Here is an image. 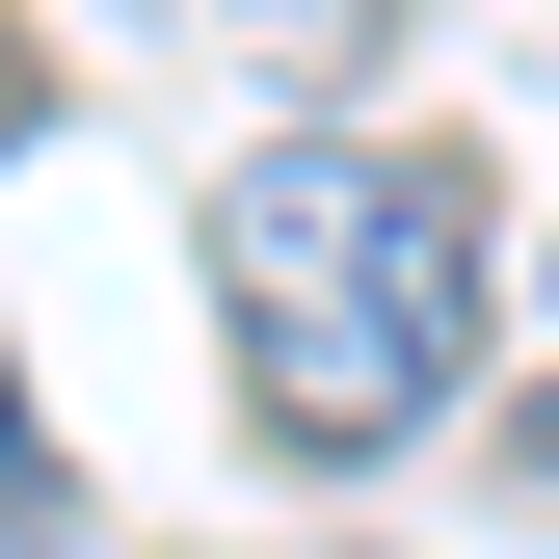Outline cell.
Segmentation results:
<instances>
[{
  "label": "cell",
  "mask_w": 559,
  "mask_h": 559,
  "mask_svg": "<svg viewBox=\"0 0 559 559\" xmlns=\"http://www.w3.org/2000/svg\"><path fill=\"white\" fill-rule=\"evenodd\" d=\"M214 266H240V400L266 453H400L427 400L479 373V160L453 133H266L214 187Z\"/></svg>",
  "instance_id": "cell-1"
},
{
  "label": "cell",
  "mask_w": 559,
  "mask_h": 559,
  "mask_svg": "<svg viewBox=\"0 0 559 559\" xmlns=\"http://www.w3.org/2000/svg\"><path fill=\"white\" fill-rule=\"evenodd\" d=\"M27 133H53V53H27V27H0V160H27Z\"/></svg>",
  "instance_id": "cell-2"
},
{
  "label": "cell",
  "mask_w": 559,
  "mask_h": 559,
  "mask_svg": "<svg viewBox=\"0 0 559 559\" xmlns=\"http://www.w3.org/2000/svg\"><path fill=\"white\" fill-rule=\"evenodd\" d=\"M0 559H107V533H53V507H27V479H0Z\"/></svg>",
  "instance_id": "cell-3"
},
{
  "label": "cell",
  "mask_w": 559,
  "mask_h": 559,
  "mask_svg": "<svg viewBox=\"0 0 559 559\" xmlns=\"http://www.w3.org/2000/svg\"><path fill=\"white\" fill-rule=\"evenodd\" d=\"M533 507H559V400H533Z\"/></svg>",
  "instance_id": "cell-4"
},
{
  "label": "cell",
  "mask_w": 559,
  "mask_h": 559,
  "mask_svg": "<svg viewBox=\"0 0 559 559\" xmlns=\"http://www.w3.org/2000/svg\"><path fill=\"white\" fill-rule=\"evenodd\" d=\"M0 479H27V400H0Z\"/></svg>",
  "instance_id": "cell-5"
},
{
  "label": "cell",
  "mask_w": 559,
  "mask_h": 559,
  "mask_svg": "<svg viewBox=\"0 0 559 559\" xmlns=\"http://www.w3.org/2000/svg\"><path fill=\"white\" fill-rule=\"evenodd\" d=\"M240 27H294V0H240Z\"/></svg>",
  "instance_id": "cell-6"
}]
</instances>
